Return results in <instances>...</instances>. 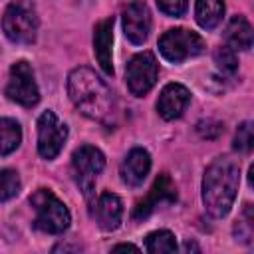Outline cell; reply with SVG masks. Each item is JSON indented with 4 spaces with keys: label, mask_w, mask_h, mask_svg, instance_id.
<instances>
[{
    "label": "cell",
    "mask_w": 254,
    "mask_h": 254,
    "mask_svg": "<svg viewBox=\"0 0 254 254\" xmlns=\"http://www.w3.org/2000/svg\"><path fill=\"white\" fill-rule=\"evenodd\" d=\"M67 93L71 103L89 119L113 127L117 123L119 107L111 89L89 67H75L67 77Z\"/></svg>",
    "instance_id": "cell-1"
},
{
    "label": "cell",
    "mask_w": 254,
    "mask_h": 254,
    "mask_svg": "<svg viewBox=\"0 0 254 254\" xmlns=\"http://www.w3.org/2000/svg\"><path fill=\"white\" fill-rule=\"evenodd\" d=\"M240 167L230 157L214 159L204 171L202 179V202L210 216L222 218L230 212L238 192Z\"/></svg>",
    "instance_id": "cell-2"
},
{
    "label": "cell",
    "mask_w": 254,
    "mask_h": 254,
    "mask_svg": "<svg viewBox=\"0 0 254 254\" xmlns=\"http://www.w3.org/2000/svg\"><path fill=\"white\" fill-rule=\"evenodd\" d=\"M30 204L36 210L34 226L48 234H62L71 222L67 206L48 189H38L30 196Z\"/></svg>",
    "instance_id": "cell-3"
},
{
    "label": "cell",
    "mask_w": 254,
    "mask_h": 254,
    "mask_svg": "<svg viewBox=\"0 0 254 254\" xmlns=\"http://www.w3.org/2000/svg\"><path fill=\"white\" fill-rule=\"evenodd\" d=\"M38 12L30 0H12L2 16V30L14 44H32L38 34Z\"/></svg>",
    "instance_id": "cell-4"
},
{
    "label": "cell",
    "mask_w": 254,
    "mask_h": 254,
    "mask_svg": "<svg viewBox=\"0 0 254 254\" xmlns=\"http://www.w3.org/2000/svg\"><path fill=\"white\" fill-rule=\"evenodd\" d=\"M204 50V40L187 28H173L167 30L161 38H159V52L167 62L173 64H181L189 58H194L198 54H202Z\"/></svg>",
    "instance_id": "cell-5"
},
{
    "label": "cell",
    "mask_w": 254,
    "mask_h": 254,
    "mask_svg": "<svg viewBox=\"0 0 254 254\" xmlns=\"http://www.w3.org/2000/svg\"><path fill=\"white\" fill-rule=\"evenodd\" d=\"M71 165L75 173V181L87 198V202H93V189H95V177L103 171L105 167V157L99 149L91 145H83L73 151L71 155Z\"/></svg>",
    "instance_id": "cell-6"
},
{
    "label": "cell",
    "mask_w": 254,
    "mask_h": 254,
    "mask_svg": "<svg viewBox=\"0 0 254 254\" xmlns=\"http://www.w3.org/2000/svg\"><path fill=\"white\" fill-rule=\"evenodd\" d=\"M6 95H8V99H12L24 107H32L40 101V91H38L34 71L28 62L20 60V62L12 64L10 79L6 85Z\"/></svg>",
    "instance_id": "cell-7"
},
{
    "label": "cell",
    "mask_w": 254,
    "mask_h": 254,
    "mask_svg": "<svg viewBox=\"0 0 254 254\" xmlns=\"http://www.w3.org/2000/svg\"><path fill=\"white\" fill-rule=\"evenodd\" d=\"M157 75H159V65L151 52L133 56L125 67L127 87L133 95H145L157 83Z\"/></svg>",
    "instance_id": "cell-8"
},
{
    "label": "cell",
    "mask_w": 254,
    "mask_h": 254,
    "mask_svg": "<svg viewBox=\"0 0 254 254\" xmlns=\"http://www.w3.org/2000/svg\"><path fill=\"white\" fill-rule=\"evenodd\" d=\"M67 139V127L54 111H44L38 119V153L44 159H56Z\"/></svg>",
    "instance_id": "cell-9"
},
{
    "label": "cell",
    "mask_w": 254,
    "mask_h": 254,
    "mask_svg": "<svg viewBox=\"0 0 254 254\" xmlns=\"http://www.w3.org/2000/svg\"><path fill=\"white\" fill-rule=\"evenodd\" d=\"M151 30V12L143 0H133L123 10V32L131 44H143Z\"/></svg>",
    "instance_id": "cell-10"
},
{
    "label": "cell",
    "mask_w": 254,
    "mask_h": 254,
    "mask_svg": "<svg viewBox=\"0 0 254 254\" xmlns=\"http://www.w3.org/2000/svg\"><path fill=\"white\" fill-rule=\"evenodd\" d=\"M177 200V189L173 185V181L169 179V175H159V179L153 183L149 194L137 202V206L133 208V218L135 220H143L147 218L159 204L163 202H175Z\"/></svg>",
    "instance_id": "cell-11"
},
{
    "label": "cell",
    "mask_w": 254,
    "mask_h": 254,
    "mask_svg": "<svg viewBox=\"0 0 254 254\" xmlns=\"http://www.w3.org/2000/svg\"><path fill=\"white\" fill-rule=\"evenodd\" d=\"M190 101V91L181 83H169L163 87L159 99H157V111L163 119L171 121L183 115Z\"/></svg>",
    "instance_id": "cell-12"
},
{
    "label": "cell",
    "mask_w": 254,
    "mask_h": 254,
    "mask_svg": "<svg viewBox=\"0 0 254 254\" xmlns=\"http://www.w3.org/2000/svg\"><path fill=\"white\" fill-rule=\"evenodd\" d=\"M93 218L99 224L101 230H115L121 224L123 218V204L121 198L113 192H103L97 202H95V210H93Z\"/></svg>",
    "instance_id": "cell-13"
},
{
    "label": "cell",
    "mask_w": 254,
    "mask_h": 254,
    "mask_svg": "<svg viewBox=\"0 0 254 254\" xmlns=\"http://www.w3.org/2000/svg\"><path fill=\"white\" fill-rule=\"evenodd\" d=\"M111 44H113V16L101 20L93 30V52H95V58H97L101 69L107 75H113Z\"/></svg>",
    "instance_id": "cell-14"
},
{
    "label": "cell",
    "mask_w": 254,
    "mask_h": 254,
    "mask_svg": "<svg viewBox=\"0 0 254 254\" xmlns=\"http://www.w3.org/2000/svg\"><path fill=\"white\" fill-rule=\"evenodd\" d=\"M151 169V155L145 149H133L121 163V179L129 187H139Z\"/></svg>",
    "instance_id": "cell-15"
},
{
    "label": "cell",
    "mask_w": 254,
    "mask_h": 254,
    "mask_svg": "<svg viewBox=\"0 0 254 254\" xmlns=\"http://www.w3.org/2000/svg\"><path fill=\"white\" fill-rule=\"evenodd\" d=\"M224 40H226V46L234 52L250 50L252 48V26H250V22L244 16H234L228 22L226 30H224Z\"/></svg>",
    "instance_id": "cell-16"
},
{
    "label": "cell",
    "mask_w": 254,
    "mask_h": 254,
    "mask_svg": "<svg viewBox=\"0 0 254 254\" xmlns=\"http://www.w3.org/2000/svg\"><path fill=\"white\" fill-rule=\"evenodd\" d=\"M196 22L204 30H212L220 24L224 16V2L222 0H196L194 6Z\"/></svg>",
    "instance_id": "cell-17"
},
{
    "label": "cell",
    "mask_w": 254,
    "mask_h": 254,
    "mask_svg": "<svg viewBox=\"0 0 254 254\" xmlns=\"http://www.w3.org/2000/svg\"><path fill=\"white\" fill-rule=\"evenodd\" d=\"M22 141V129L20 123L8 117L0 119V155H10L18 149Z\"/></svg>",
    "instance_id": "cell-18"
},
{
    "label": "cell",
    "mask_w": 254,
    "mask_h": 254,
    "mask_svg": "<svg viewBox=\"0 0 254 254\" xmlns=\"http://www.w3.org/2000/svg\"><path fill=\"white\" fill-rule=\"evenodd\" d=\"M145 248L147 252L159 254V252H175L177 250V240L175 234L169 230H155L145 238Z\"/></svg>",
    "instance_id": "cell-19"
},
{
    "label": "cell",
    "mask_w": 254,
    "mask_h": 254,
    "mask_svg": "<svg viewBox=\"0 0 254 254\" xmlns=\"http://www.w3.org/2000/svg\"><path fill=\"white\" fill-rule=\"evenodd\" d=\"M20 192V177L12 169H2L0 171V202L10 200Z\"/></svg>",
    "instance_id": "cell-20"
},
{
    "label": "cell",
    "mask_w": 254,
    "mask_h": 254,
    "mask_svg": "<svg viewBox=\"0 0 254 254\" xmlns=\"http://www.w3.org/2000/svg\"><path fill=\"white\" fill-rule=\"evenodd\" d=\"M214 64L216 67L224 73V75H234L238 69V60H236V52L230 50L228 46H220L214 52Z\"/></svg>",
    "instance_id": "cell-21"
},
{
    "label": "cell",
    "mask_w": 254,
    "mask_h": 254,
    "mask_svg": "<svg viewBox=\"0 0 254 254\" xmlns=\"http://www.w3.org/2000/svg\"><path fill=\"white\" fill-rule=\"evenodd\" d=\"M252 230H254V216H252V204H244V210H242V218L236 222L234 226V234H236V240L240 242H250L252 240Z\"/></svg>",
    "instance_id": "cell-22"
},
{
    "label": "cell",
    "mask_w": 254,
    "mask_h": 254,
    "mask_svg": "<svg viewBox=\"0 0 254 254\" xmlns=\"http://www.w3.org/2000/svg\"><path fill=\"white\" fill-rule=\"evenodd\" d=\"M252 143H254L252 123H250V121H244V123H240L238 131H236V137H234V149H236V151H244V153H248V151L252 149Z\"/></svg>",
    "instance_id": "cell-23"
},
{
    "label": "cell",
    "mask_w": 254,
    "mask_h": 254,
    "mask_svg": "<svg viewBox=\"0 0 254 254\" xmlns=\"http://www.w3.org/2000/svg\"><path fill=\"white\" fill-rule=\"evenodd\" d=\"M161 12H165L167 16H183L187 10V0H157Z\"/></svg>",
    "instance_id": "cell-24"
},
{
    "label": "cell",
    "mask_w": 254,
    "mask_h": 254,
    "mask_svg": "<svg viewBox=\"0 0 254 254\" xmlns=\"http://www.w3.org/2000/svg\"><path fill=\"white\" fill-rule=\"evenodd\" d=\"M119 250H131V252H139V248H137V246H133V244H117V246H113V252H119Z\"/></svg>",
    "instance_id": "cell-25"
},
{
    "label": "cell",
    "mask_w": 254,
    "mask_h": 254,
    "mask_svg": "<svg viewBox=\"0 0 254 254\" xmlns=\"http://www.w3.org/2000/svg\"><path fill=\"white\" fill-rule=\"evenodd\" d=\"M185 250H198V246L192 242H185Z\"/></svg>",
    "instance_id": "cell-26"
}]
</instances>
